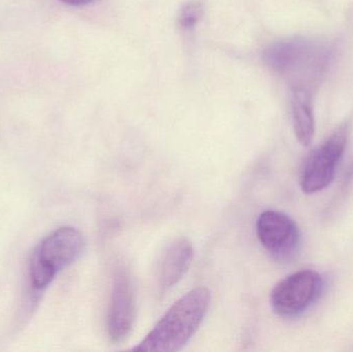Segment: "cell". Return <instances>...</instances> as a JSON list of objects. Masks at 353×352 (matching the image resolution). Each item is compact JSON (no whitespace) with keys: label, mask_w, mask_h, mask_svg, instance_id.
Listing matches in <instances>:
<instances>
[{"label":"cell","mask_w":353,"mask_h":352,"mask_svg":"<svg viewBox=\"0 0 353 352\" xmlns=\"http://www.w3.org/2000/svg\"><path fill=\"white\" fill-rule=\"evenodd\" d=\"M211 293L197 287L176 301L134 351L174 352L189 342L205 318Z\"/></svg>","instance_id":"obj_1"},{"label":"cell","mask_w":353,"mask_h":352,"mask_svg":"<svg viewBox=\"0 0 353 352\" xmlns=\"http://www.w3.org/2000/svg\"><path fill=\"white\" fill-rule=\"evenodd\" d=\"M85 246L84 236L74 227H60L48 236L37 246L31 258V285L37 289L49 287L60 271L80 258Z\"/></svg>","instance_id":"obj_2"},{"label":"cell","mask_w":353,"mask_h":352,"mask_svg":"<svg viewBox=\"0 0 353 352\" xmlns=\"http://www.w3.org/2000/svg\"><path fill=\"white\" fill-rule=\"evenodd\" d=\"M267 65L292 81V86H305L323 65V54L303 41H284L270 45L263 54ZM307 87V86H305Z\"/></svg>","instance_id":"obj_3"},{"label":"cell","mask_w":353,"mask_h":352,"mask_svg":"<svg viewBox=\"0 0 353 352\" xmlns=\"http://www.w3.org/2000/svg\"><path fill=\"white\" fill-rule=\"evenodd\" d=\"M323 287V276L316 271H299L275 285L270 303L281 318H298L319 299Z\"/></svg>","instance_id":"obj_4"},{"label":"cell","mask_w":353,"mask_h":352,"mask_svg":"<svg viewBox=\"0 0 353 352\" xmlns=\"http://www.w3.org/2000/svg\"><path fill=\"white\" fill-rule=\"evenodd\" d=\"M347 140L348 127L341 126L307 157L300 180L305 194H317L334 181Z\"/></svg>","instance_id":"obj_5"},{"label":"cell","mask_w":353,"mask_h":352,"mask_svg":"<svg viewBox=\"0 0 353 352\" xmlns=\"http://www.w3.org/2000/svg\"><path fill=\"white\" fill-rule=\"evenodd\" d=\"M256 234L265 250L277 260H288L300 245V231L285 213L268 210L259 215Z\"/></svg>","instance_id":"obj_6"},{"label":"cell","mask_w":353,"mask_h":352,"mask_svg":"<svg viewBox=\"0 0 353 352\" xmlns=\"http://www.w3.org/2000/svg\"><path fill=\"white\" fill-rule=\"evenodd\" d=\"M136 318V302L130 279L124 271L114 278L111 301L108 312L107 330L110 340L121 343L128 338L134 328Z\"/></svg>","instance_id":"obj_7"},{"label":"cell","mask_w":353,"mask_h":352,"mask_svg":"<svg viewBox=\"0 0 353 352\" xmlns=\"http://www.w3.org/2000/svg\"><path fill=\"white\" fill-rule=\"evenodd\" d=\"M193 246L188 239L181 238L172 242L163 258L159 272V291L165 295L183 278L193 260Z\"/></svg>","instance_id":"obj_8"},{"label":"cell","mask_w":353,"mask_h":352,"mask_svg":"<svg viewBox=\"0 0 353 352\" xmlns=\"http://www.w3.org/2000/svg\"><path fill=\"white\" fill-rule=\"evenodd\" d=\"M292 115L296 138L303 146H309L314 136L315 121L308 87H292Z\"/></svg>","instance_id":"obj_9"},{"label":"cell","mask_w":353,"mask_h":352,"mask_svg":"<svg viewBox=\"0 0 353 352\" xmlns=\"http://www.w3.org/2000/svg\"><path fill=\"white\" fill-rule=\"evenodd\" d=\"M203 14V6L199 0H189L179 8L176 23L183 30L190 31L196 26Z\"/></svg>","instance_id":"obj_10"},{"label":"cell","mask_w":353,"mask_h":352,"mask_svg":"<svg viewBox=\"0 0 353 352\" xmlns=\"http://www.w3.org/2000/svg\"><path fill=\"white\" fill-rule=\"evenodd\" d=\"M60 1L70 4V6H87V4H90L91 2L94 1V0H60Z\"/></svg>","instance_id":"obj_11"}]
</instances>
